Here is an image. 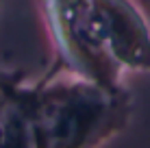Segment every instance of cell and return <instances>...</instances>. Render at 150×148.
I'll return each mask as SVG.
<instances>
[{
	"label": "cell",
	"instance_id": "cell-1",
	"mask_svg": "<svg viewBox=\"0 0 150 148\" xmlns=\"http://www.w3.org/2000/svg\"><path fill=\"white\" fill-rule=\"evenodd\" d=\"M28 105L35 148H102L126 129L133 96L61 72L28 85Z\"/></svg>",
	"mask_w": 150,
	"mask_h": 148
},
{
	"label": "cell",
	"instance_id": "cell-2",
	"mask_svg": "<svg viewBox=\"0 0 150 148\" xmlns=\"http://www.w3.org/2000/svg\"><path fill=\"white\" fill-rule=\"evenodd\" d=\"M41 13L54 46V68L46 76L68 72L120 87L122 68L96 35L91 0H41Z\"/></svg>",
	"mask_w": 150,
	"mask_h": 148
},
{
	"label": "cell",
	"instance_id": "cell-3",
	"mask_svg": "<svg viewBox=\"0 0 150 148\" xmlns=\"http://www.w3.org/2000/svg\"><path fill=\"white\" fill-rule=\"evenodd\" d=\"M91 15L100 44L122 72H150V22L133 0H91Z\"/></svg>",
	"mask_w": 150,
	"mask_h": 148
},
{
	"label": "cell",
	"instance_id": "cell-4",
	"mask_svg": "<svg viewBox=\"0 0 150 148\" xmlns=\"http://www.w3.org/2000/svg\"><path fill=\"white\" fill-rule=\"evenodd\" d=\"M0 148H35L28 85L24 74L13 81L0 100Z\"/></svg>",
	"mask_w": 150,
	"mask_h": 148
},
{
	"label": "cell",
	"instance_id": "cell-5",
	"mask_svg": "<svg viewBox=\"0 0 150 148\" xmlns=\"http://www.w3.org/2000/svg\"><path fill=\"white\" fill-rule=\"evenodd\" d=\"M22 74V72H11V70H2L0 68V100H2V96L7 94V89L11 87V83L18 76Z\"/></svg>",
	"mask_w": 150,
	"mask_h": 148
}]
</instances>
